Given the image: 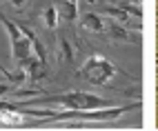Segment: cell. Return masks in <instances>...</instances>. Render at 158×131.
I'll return each instance as SVG.
<instances>
[{"label": "cell", "mask_w": 158, "mask_h": 131, "mask_svg": "<svg viewBox=\"0 0 158 131\" xmlns=\"http://www.w3.org/2000/svg\"><path fill=\"white\" fill-rule=\"evenodd\" d=\"M0 71H2L5 76H9V78H11V80H18V82H20V80H23V78H25V73H16V76H11V73H9V71H5V67H2V64H0Z\"/></svg>", "instance_id": "cell-12"}, {"label": "cell", "mask_w": 158, "mask_h": 131, "mask_svg": "<svg viewBox=\"0 0 158 131\" xmlns=\"http://www.w3.org/2000/svg\"><path fill=\"white\" fill-rule=\"evenodd\" d=\"M0 23L5 25V29L9 31V36H11V47H14V60L18 62H25L31 58V40L23 34V29L16 27L11 20H7L0 11Z\"/></svg>", "instance_id": "cell-3"}, {"label": "cell", "mask_w": 158, "mask_h": 131, "mask_svg": "<svg viewBox=\"0 0 158 131\" xmlns=\"http://www.w3.org/2000/svg\"><path fill=\"white\" fill-rule=\"evenodd\" d=\"M62 2H73V5H76V0H62Z\"/></svg>", "instance_id": "cell-15"}, {"label": "cell", "mask_w": 158, "mask_h": 131, "mask_svg": "<svg viewBox=\"0 0 158 131\" xmlns=\"http://www.w3.org/2000/svg\"><path fill=\"white\" fill-rule=\"evenodd\" d=\"M120 9H123V11H127V14H131V16H136V18L143 16L140 7H134V5H127V2H120Z\"/></svg>", "instance_id": "cell-11"}, {"label": "cell", "mask_w": 158, "mask_h": 131, "mask_svg": "<svg viewBox=\"0 0 158 131\" xmlns=\"http://www.w3.org/2000/svg\"><path fill=\"white\" fill-rule=\"evenodd\" d=\"M60 11H62V18L73 20V18H76V5H73V2H62V0H60Z\"/></svg>", "instance_id": "cell-9"}, {"label": "cell", "mask_w": 158, "mask_h": 131, "mask_svg": "<svg viewBox=\"0 0 158 131\" xmlns=\"http://www.w3.org/2000/svg\"><path fill=\"white\" fill-rule=\"evenodd\" d=\"M58 45H60V51H62V60H71V58H73V53H71L69 40H67L65 34H60V36H58Z\"/></svg>", "instance_id": "cell-6"}, {"label": "cell", "mask_w": 158, "mask_h": 131, "mask_svg": "<svg viewBox=\"0 0 158 131\" xmlns=\"http://www.w3.org/2000/svg\"><path fill=\"white\" fill-rule=\"evenodd\" d=\"M7 91H9V87H7V84H0V96L7 93Z\"/></svg>", "instance_id": "cell-14"}, {"label": "cell", "mask_w": 158, "mask_h": 131, "mask_svg": "<svg viewBox=\"0 0 158 131\" xmlns=\"http://www.w3.org/2000/svg\"><path fill=\"white\" fill-rule=\"evenodd\" d=\"M80 76H82V78H87L89 82H94V84H107L114 76H116V67H114L107 58L94 53V56H89V60L85 62Z\"/></svg>", "instance_id": "cell-1"}, {"label": "cell", "mask_w": 158, "mask_h": 131, "mask_svg": "<svg viewBox=\"0 0 158 131\" xmlns=\"http://www.w3.org/2000/svg\"><path fill=\"white\" fill-rule=\"evenodd\" d=\"M45 25L49 29H54L58 25V9H54V7H47L45 9Z\"/></svg>", "instance_id": "cell-7"}, {"label": "cell", "mask_w": 158, "mask_h": 131, "mask_svg": "<svg viewBox=\"0 0 158 131\" xmlns=\"http://www.w3.org/2000/svg\"><path fill=\"white\" fill-rule=\"evenodd\" d=\"M11 5H14V7H23L25 0H11Z\"/></svg>", "instance_id": "cell-13"}, {"label": "cell", "mask_w": 158, "mask_h": 131, "mask_svg": "<svg viewBox=\"0 0 158 131\" xmlns=\"http://www.w3.org/2000/svg\"><path fill=\"white\" fill-rule=\"evenodd\" d=\"M49 102H60L65 107L78 109V111H91V109H105L109 107L107 100H102L98 96H89V93H69V96H56V98H47Z\"/></svg>", "instance_id": "cell-2"}, {"label": "cell", "mask_w": 158, "mask_h": 131, "mask_svg": "<svg viewBox=\"0 0 158 131\" xmlns=\"http://www.w3.org/2000/svg\"><path fill=\"white\" fill-rule=\"evenodd\" d=\"M102 14H109V16H114L116 20H127V11H123V9H116V7L102 9Z\"/></svg>", "instance_id": "cell-10"}, {"label": "cell", "mask_w": 158, "mask_h": 131, "mask_svg": "<svg viewBox=\"0 0 158 131\" xmlns=\"http://www.w3.org/2000/svg\"><path fill=\"white\" fill-rule=\"evenodd\" d=\"M82 27L85 29H89V31H94V34H105V29H109L107 25H105V20L102 18H98L96 14H85V18H82Z\"/></svg>", "instance_id": "cell-4"}, {"label": "cell", "mask_w": 158, "mask_h": 131, "mask_svg": "<svg viewBox=\"0 0 158 131\" xmlns=\"http://www.w3.org/2000/svg\"><path fill=\"white\" fill-rule=\"evenodd\" d=\"M109 34H111L114 38H118V40H129V31L123 29L120 25H116V23L109 25Z\"/></svg>", "instance_id": "cell-8"}, {"label": "cell", "mask_w": 158, "mask_h": 131, "mask_svg": "<svg viewBox=\"0 0 158 131\" xmlns=\"http://www.w3.org/2000/svg\"><path fill=\"white\" fill-rule=\"evenodd\" d=\"M0 122H9V125H23V116L20 113H14L7 109H0Z\"/></svg>", "instance_id": "cell-5"}]
</instances>
